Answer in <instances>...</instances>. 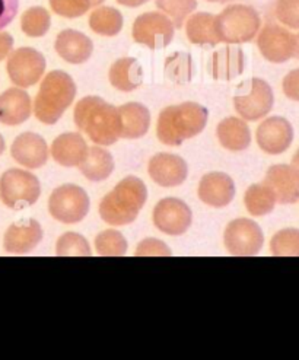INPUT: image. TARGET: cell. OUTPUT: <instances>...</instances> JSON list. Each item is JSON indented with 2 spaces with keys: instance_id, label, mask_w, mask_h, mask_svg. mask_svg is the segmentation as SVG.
Returning <instances> with one entry per match:
<instances>
[{
  "instance_id": "1",
  "label": "cell",
  "mask_w": 299,
  "mask_h": 360,
  "mask_svg": "<svg viewBox=\"0 0 299 360\" xmlns=\"http://www.w3.org/2000/svg\"><path fill=\"white\" fill-rule=\"evenodd\" d=\"M75 124L96 145L110 146L120 139L118 111L99 96H87L76 104Z\"/></svg>"
},
{
  "instance_id": "2",
  "label": "cell",
  "mask_w": 299,
  "mask_h": 360,
  "mask_svg": "<svg viewBox=\"0 0 299 360\" xmlns=\"http://www.w3.org/2000/svg\"><path fill=\"white\" fill-rule=\"evenodd\" d=\"M209 111L197 103H183L165 108L158 117L156 134L164 145L179 146L206 127Z\"/></svg>"
},
{
  "instance_id": "3",
  "label": "cell",
  "mask_w": 299,
  "mask_h": 360,
  "mask_svg": "<svg viewBox=\"0 0 299 360\" xmlns=\"http://www.w3.org/2000/svg\"><path fill=\"white\" fill-rule=\"evenodd\" d=\"M146 198L148 190L142 179L127 176L103 198L99 205V214L108 225H129L136 221L139 212L146 203Z\"/></svg>"
},
{
  "instance_id": "4",
  "label": "cell",
  "mask_w": 299,
  "mask_h": 360,
  "mask_svg": "<svg viewBox=\"0 0 299 360\" xmlns=\"http://www.w3.org/2000/svg\"><path fill=\"white\" fill-rule=\"evenodd\" d=\"M75 96L76 85L73 79L62 70L50 72L35 98V117L44 124H56L70 107Z\"/></svg>"
},
{
  "instance_id": "5",
  "label": "cell",
  "mask_w": 299,
  "mask_h": 360,
  "mask_svg": "<svg viewBox=\"0 0 299 360\" xmlns=\"http://www.w3.org/2000/svg\"><path fill=\"white\" fill-rule=\"evenodd\" d=\"M260 16L247 5H231L216 16V32L221 43H248L260 30Z\"/></svg>"
},
{
  "instance_id": "6",
  "label": "cell",
  "mask_w": 299,
  "mask_h": 360,
  "mask_svg": "<svg viewBox=\"0 0 299 360\" xmlns=\"http://www.w3.org/2000/svg\"><path fill=\"white\" fill-rule=\"evenodd\" d=\"M39 194L42 186L38 178L28 171L9 169L0 178V200L11 209L21 210L32 206Z\"/></svg>"
},
{
  "instance_id": "7",
  "label": "cell",
  "mask_w": 299,
  "mask_h": 360,
  "mask_svg": "<svg viewBox=\"0 0 299 360\" xmlns=\"http://www.w3.org/2000/svg\"><path fill=\"white\" fill-rule=\"evenodd\" d=\"M236 112L248 122L266 117L274 104V95L270 85L263 79H250L238 86L234 98Z\"/></svg>"
},
{
  "instance_id": "8",
  "label": "cell",
  "mask_w": 299,
  "mask_h": 360,
  "mask_svg": "<svg viewBox=\"0 0 299 360\" xmlns=\"http://www.w3.org/2000/svg\"><path fill=\"white\" fill-rule=\"evenodd\" d=\"M49 209L56 221L68 225L77 224L89 212V197L79 186L65 184L53 191Z\"/></svg>"
},
{
  "instance_id": "9",
  "label": "cell",
  "mask_w": 299,
  "mask_h": 360,
  "mask_svg": "<svg viewBox=\"0 0 299 360\" xmlns=\"http://www.w3.org/2000/svg\"><path fill=\"white\" fill-rule=\"evenodd\" d=\"M133 38L136 43L152 50L165 49L174 38V24L168 16L159 12L144 13L133 24Z\"/></svg>"
},
{
  "instance_id": "10",
  "label": "cell",
  "mask_w": 299,
  "mask_h": 360,
  "mask_svg": "<svg viewBox=\"0 0 299 360\" xmlns=\"http://www.w3.org/2000/svg\"><path fill=\"white\" fill-rule=\"evenodd\" d=\"M263 231L251 219H236L228 225L225 231V245L231 255H257L263 248Z\"/></svg>"
},
{
  "instance_id": "11",
  "label": "cell",
  "mask_w": 299,
  "mask_h": 360,
  "mask_svg": "<svg viewBox=\"0 0 299 360\" xmlns=\"http://www.w3.org/2000/svg\"><path fill=\"white\" fill-rule=\"evenodd\" d=\"M46 70L44 56L30 47L15 50L8 60L11 81L19 88H30L43 77Z\"/></svg>"
},
{
  "instance_id": "12",
  "label": "cell",
  "mask_w": 299,
  "mask_h": 360,
  "mask_svg": "<svg viewBox=\"0 0 299 360\" xmlns=\"http://www.w3.org/2000/svg\"><path fill=\"white\" fill-rule=\"evenodd\" d=\"M190 207L178 198H164L155 206L153 224L167 235H183L191 225Z\"/></svg>"
},
{
  "instance_id": "13",
  "label": "cell",
  "mask_w": 299,
  "mask_h": 360,
  "mask_svg": "<svg viewBox=\"0 0 299 360\" xmlns=\"http://www.w3.org/2000/svg\"><path fill=\"white\" fill-rule=\"evenodd\" d=\"M257 143L269 155L286 152L293 142L292 124L284 117H270L257 129Z\"/></svg>"
},
{
  "instance_id": "14",
  "label": "cell",
  "mask_w": 299,
  "mask_h": 360,
  "mask_svg": "<svg viewBox=\"0 0 299 360\" xmlns=\"http://www.w3.org/2000/svg\"><path fill=\"white\" fill-rule=\"evenodd\" d=\"M263 57L272 63H285L293 57L295 35L277 25H266L257 39Z\"/></svg>"
},
{
  "instance_id": "15",
  "label": "cell",
  "mask_w": 299,
  "mask_h": 360,
  "mask_svg": "<svg viewBox=\"0 0 299 360\" xmlns=\"http://www.w3.org/2000/svg\"><path fill=\"white\" fill-rule=\"evenodd\" d=\"M189 169L183 158L171 153L155 155L149 162V175L161 187H178L187 178Z\"/></svg>"
},
{
  "instance_id": "16",
  "label": "cell",
  "mask_w": 299,
  "mask_h": 360,
  "mask_svg": "<svg viewBox=\"0 0 299 360\" xmlns=\"http://www.w3.org/2000/svg\"><path fill=\"white\" fill-rule=\"evenodd\" d=\"M265 183L281 205H293L299 200V172L292 165H273L266 174Z\"/></svg>"
},
{
  "instance_id": "17",
  "label": "cell",
  "mask_w": 299,
  "mask_h": 360,
  "mask_svg": "<svg viewBox=\"0 0 299 360\" xmlns=\"http://www.w3.org/2000/svg\"><path fill=\"white\" fill-rule=\"evenodd\" d=\"M11 153L18 164L30 169L42 168L49 159L46 140L35 133H24L18 136L12 145Z\"/></svg>"
},
{
  "instance_id": "18",
  "label": "cell",
  "mask_w": 299,
  "mask_h": 360,
  "mask_svg": "<svg viewBox=\"0 0 299 360\" xmlns=\"http://www.w3.org/2000/svg\"><path fill=\"white\" fill-rule=\"evenodd\" d=\"M235 195V184L232 178L224 172H210L205 175L198 186V197L212 207L228 206Z\"/></svg>"
},
{
  "instance_id": "19",
  "label": "cell",
  "mask_w": 299,
  "mask_h": 360,
  "mask_svg": "<svg viewBox=\"0 0 299 360\" xmlns=\"http://www.w3.org/2000/svg\"><path fill=\"white\" fill-rule=\"evenodd\" d=\"M43 239V229L34 219L13 224L5 233V250L9 254L31 252Z\"/></svg>"
},
{
  "instance_id": "20",
  "label": "cell",
  "mask_w": 299,
  "mask_h": 360,
  "mask_svg": "<svg viewBox=\"0 0 299 360\" xmlns=\"http://www.w3.org/2000/svg\"><path fill=\"white\" fill-rule=\"evenodd\" d=\"M54 47L57 54L72 65L85 63L94 51L91 38L75 30H65L60 32Z\"/></svg>"
},
{
  "instance_id": "21",
  "label": "cell",
  "mask_w": 299,
  "mask_h": 360,
  "mask_svg": "<svg viewBox=\"0 0 299 360\" xmlns=\"http://www.w3.org/2000/svg\"><path fill=\"white\" fill-rule=\"evenodd\" d=\"M32 112L30 95L18 88L0 95V123L6 126L23 124Z\"/></svg>"
},
{
  "instance_id": "22",
  "label": "cell",
  "mask_w": 299,
  "mask_h": 360,
  "mask_svg": "<svg viewBox=\"0 0 299 360\" xmlns=\"http://www.w3.org/2000/svg\"><path fill=\"white\" fill-rule=\"evenodd\" d=\"M87 142L79 133L58 136L51 145L53 159L62 167H79L88 152Z\"/></svg>"
},
{
  "instance_id": "23",
  "label": "cell",
  "mask_w": 299,
  "mask_h": 360,
  "mask_svg": "<svg viewBox=\"0 0 299 360\" xmlns=\"http://www.w3.org/2000/svg\"><path fill=\"white\" fill-rule=\"evenodd\" d=\"M120 120V137L139 139L144 137L151 126L149 110L139 104L129 103L117 108Z\"/></svg>"
},
{
  "instance_id": "24",
  "label": "cell",
  "mask_w": 299,
  "mask_h": 360,
  "mask_svg": "<svg viewBox=\"0 0 299 360\" xmlns=\"http://www.w3.org/2000/svg\"><path fill=\"white\" fill-rule=\"evenodd\" d=\"M111 85L123 92H130L137 89L144 82V72L141 63L133 57H123L110 69Z\"/></svg>"
},
{
  "instance_id": "25",
  "label": "cell",
  "mask_w": 299,
  "mask_h": 360,
  "mask_svg": "<svg viewBox=\"0 0 299 360\" xmlns=\"http://www.w3.org/2000/svg\"><path fill=\"white\" fill-rule=\"evenodd\" d=\"M244 70V53L239 47H225L213 53L212 75L217 81H232Z\"/></svg>"
},
{
  "instance_id": "26",
  "label": "cell",
  "mask_w": 299,
  "mask_h": 360,
  "mask_svg": "<svg viewBox=\"0 0 299 360\" xmlns=\"http://www.w3.org/2000/svg\"><path fill=\"white\" fill-rule=\"evenodd\" d=\"M216 134L219 142L228 150H246L251 143V133L247 123L235 117H228L219 123Z\"/></svg>"
},
{
  "instance_id": "27",
  "label": "cell",
  "mask_w": 299,
  "mask_h": 360,
  "mask_svg": "<svg viewBox=\"0 0 299 360\" xmlns=\"http://www.w3.org/2000/svg\"><path fill=\"white\" fill-rule=\"evenodd\" d=\"M190 43L198 46H216L221 39L216 32V16L212 13L201 12L193 15L186 25Z\"/></svg>"
},
{
  "instance_id": "28",
  "label": "cell",
  "mask_w": 299,
  "mask_h": 360,
  "mask_svg": "<svg viewBox=\"0 0 299 360\" xmlns=\"http://www.w3.org/2000/svg\"><path fill=\"white\" fill-rule=\"evenodd\" d=\"M79 168L89 181L98 183L107 179L113 174L114 159L111 153L103 148H91Z\"/></svg>"
},
{
  "instance_id": "29",
  "label": "cell",
  "mask_w": 299,
  "mask_h": 360,
  "mask_svg": "<svg viewBox=\"0 0 299 360\" xmlns=\"http://www.w3.org/2000/svg\"><path fill=\"white\" fill-rule=\"evenodd\" d=\"M244 203L250 214L260 217L273 212L277 202L272 188L266 183H263V184H254L247 190Z\"/></svg>"
},
{
  "instance_id": "30",
  "label": "cell",
  "mask_w": 299,
  "mask_h": 360,
  "mask_svg": "<svg viewBox=\"0 0 299 360\" xmlns=\"http://www.w3.org/2000/svg\"><path fill=\"white\" fill-rule=\"evenodd\" d=\"M89 27L99 35L114 37L123 28V16L114 8L103 6L91 13Z\"/></svg>"
},
{
  "instance_id": "31",
  "label": "cell",
  "mask_w": 299,
  "mask_h": 360,
  "mask_svg": "<svg viewBox=\"0 0 299 360\" xmlns=\"http://www.w3.org/2000/svg\"><path fill=\"white\" fill-rule=\"evenodd\" d=\"M270 251L274 257H299V229L288 228L273 235Z\"/></svg>"
},
{
  "instance_id": "32",
  "label": "cell",
  "mask_w": 299,
  "mask_h": 360,
  "mask_svg": "<svg viewBox=\"0 0 299 360\" xmlns=\"http://www.w3.org/2000/svg\"><path fill=\"white\" fill-rule=\"evenodd\" d=\"M95 248L103 257H122L127 251V241L123 233L108 229L96 236Z\"/></svg>"
},
{
  "instance_id": "33",
  "label": "cell",
  "mask_w": 299,
  "mask_h": 360,
  "mask_svg": "<svg viewBox=\"0 0 299 360\" xmlns=\"http://www.w3.org/2000/svg\"><path fill=\"white\" fill-rule=\"evenodd\" d=\"M50 13L44 8H31L28 9L21 19L23 31L28 37H43L50 30Z\"/></svg>"
},
{
  "instance_id": "34",
  "label": "cell",
  "mask_w": 299,
  "mask_h": 360,
  "mask_svg": "<svg viewBox=\"0 0 299 360\" xmlns=\"http://www.w3.org/2000/svg\"><path fill=\"white\" fill-rule=\"evenodd\" d=\"M165 73L172 82L182 85L189 82L193 75L191 57L187 53H175L167 58Z\"/></svg>"
},
{
  "instance_id": "35",
  "label": "cell",
  "mask_w": 299,
  "mask_h": 360,
  "mask_svg": "<svg viewBox=\"0 0 299 360\" xmlns=\"http://www.w3.org/2000/svg\"><path fill=\"white\" fill-rule=\"evenodd\" d=\"M56 254L58 257H89L91 247L82 235L68 232L58 238Z\"/></svg>"
},
{
  "instance_id": "36",
  "label": "cell",
  "mask_w": 299,
  "mask_h": 360,
  "mask_svg": "<svg viewBox=\"0 0 299 360\" xmlns=\"http://www.w3.org/2000/svg\"><path fill=\"white\" fill-rule=\"evenodd\" d=\"M156 6L171 16L172 24L182 28L184 19L197 8L196 0H156Z\"/></svg>"
},
{
  "instance_id": "37",
  "label": "cell",
  "mask_w": 299,
  "mask_h": 360,
  "mask_svg": "<svg viewBox=\"0 0 299 360\" xmlns=\"http://www.w3.org/2000/svg\"><path fill=\"white\" fill-rule=\"evenodd\" d=\"M103 2L104 0H50V6L63 18H79Z\"/></svg>"
},
{
  "instance_id": "38",
  "label": "cell",
  "mask_w": 299,
  "mask_h": 360,
  "mask_svg": "<svg viewBox=\"0 0 299 360\" xmlns=\"http://www.w3.org/2000/svg\"><path fill=\"white\" fill-rule=\"evenodd\" d=\"M274 12L284 25L299 30V0H277Z\"/></svg>"
},
{
  "instance_id": "39",
  "label": "cell",
  "mask_w": 299,
  "mask_h": 360,
  "mask_svg": "<svg viewBox=\"0 0 299 360\" xmlns=\"http://www.w3.org/2000/svg\"><path fill=\"white\" fill-rule=\"evenodd\" d=\"M171 250L159 239L149 238L139 244L136 250V257H170Z\"/></svg>"
},
{
  "instance_id": "40",
  "label": "cell",
  "mask_w": 299,
  "mask_h": 360,
  "mask_svg": "<svg viewBox=\"0 0 299 360\" xmlns=\"http://www.w3.org/2000/svg\"><path fill=\"white\" fill-rule=\"evenodd\" d=\"M19 0H0V30L8 27L18 13Z\"/></svg>"
},
{
  "instance_id": "41",
  "label": "cell",
  "mask_w": 299,
  "mask_h": 360,
  "mask_svg": "<svg viewBox=\"0 0 299 360\" xmlns=\"http://www.w3.org/2000/svg\"><path fill=\"white\" fill-rule=\"evenodd\" d=\"M282 88L289 99L299 103V69H295L285 76Z\"/></svg>"
},
{
  "instance_id": "42",
  "label": "cell",
  "mask_w": 299,
  "mask_h": 360,
  "mask_svg": "<svg viewBox=\"0 0 299 360\" xmlns=\"http://www.w3.org/2000/svg\"><path fill=\"white\" fill-rule=\"evenodd\" d=\"M13 38L8 32H0V62L12 51Z\"/></svg>"
},
{
  "instance_id": "43",
  "label": "cell",
  "mask_w": 299,
  "mask_h": 360,
  "mask_svg": "<svg viewBox=\"0 0 299 360\" xmlns=\"http://www.w3.org/2000/svg\"><path fill=\"white\" fill-rule=\"evenodd\" d=\"M117 2H118L120 5H123V6L137 8V6H142V5H145L146 2H149V0H117Z\"/></svg>"
},
{
  "instance_id": "44",
  "label": "cell",
  "mask_w": 299,
  "mask_h": 360,
  "mask_svg": "<svg viewBox=\"0 0 299 360\" xmlns=\"http://www.w3.org/2000/svg\"><path fill=\"white\" fill-rule=\"evenodd\" d=\"M298 172H299V149L296 150V153L293 155V158H292V164H291Z\"/></svg>"
},
{
  "instance_id": "45",
  "label": "cell",
  "mask_w": 299,
  "mask_h": 360,
  "mask_svg": "<svg viewBox=\"0 0 299 360\" xmlns=\"http://www.w3.org/2000/svg\"><path fill=\"white\" fill-rule=\"evenodd\" d=\"M293 57L299 58V34L295 35V50H293Z\"/></svg>"
},
{
  "instance_id": "46",
  "label": "cell",
  "mask_w": 299,
  "mask_h": 360,
  "mask_svg": "<svg viewBox=\"0 0 299 360\" xmlns=\"http://www.w3.org/2000/svg\"><path fill=\"white\" fill-rule=\"evenodd\" d=\"M4 152H5V140L2 136H0V155H2Z\"/></svg>"
},
{
  "instance_id": "47",
  "label": "cell",
  "mask_w": 299,
  "mask_h": 360,
  "mask_svg": "<svg viewBox=\"0 0 299 360\" xmlns=\"http://www.w3.org/2000/svg\"><path fill=\"white\" fill-rule=\"evenodd\" d=\"M208 2H217V4H225V2H229V0H208Z\"/></svg>"
}]
</instances>
